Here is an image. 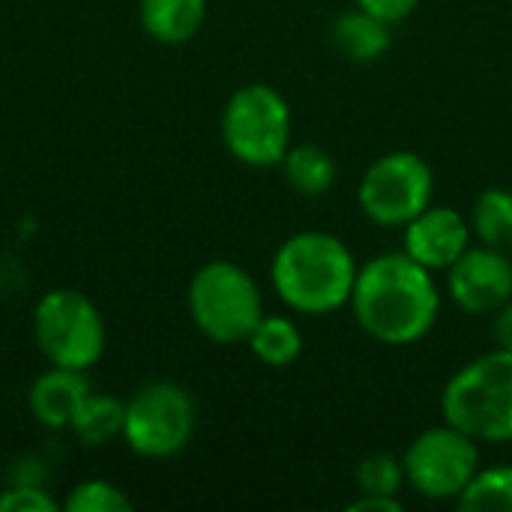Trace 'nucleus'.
Instances as JSON below:
<instances>
[{
	"instance_id": "18",
	"label": "nucleus",
	"mask_w": 512,
	"mask_h": 512,
	"mask_svg": "<svg viewBox=\"0 0 512 512\" xmlns=\"http://www.w3.org/2000/svg\"><path fill=\"white\" fill-rule=\"evenodd\" d=\"M471 225L477 231V237L483 240V246L512 252V192L510 189H486L477 204H474V216Z\"/></svg>"
},
{
	"instance_id": "1",
	"label": "nucleus",
	"mask_w": 512,
	"mask_h": 512,
	"mask_svg": "<svg viewBox=\"0 0 512 512\" xmlns=\"http://www.w3.org/2000/svg\"><path fill=\"white\" fill-rule=\"evenodd\" d=\"M351 309L363 333L381 345H414L438 321L435 273L408 252H387L357 270Z\"/></svg>"
},
{
	"instance_id": "9",
	"label": "nucleus",
	"mask_w": 512,
	"mask_h": 512,
	"mask_svg": "<svg viewBox=\"0 0 512 512\" xmlns=\"http://www.w3.org/2000/svg\"><path fill=\"white\" fill-rule=\"evenodd\" d=\"M405 480L432 501L459 498L480 471V450L471 435L444 423L414 438L405 459Z\"/></svg>"
},
{
	"instance_id": "5",
	"label": "nucleus",
	"mask_w": 512,
	"mask_h": 512,
	"mask_svg": "<svg viewBox=\"0 0 512 512\" xmlns=\"http://www.w3.org/2000/svg\"><path fill=\"white\" fill-rule=\"evenodd\" d=\"M222 138L228 153L252 168L282 165L291 150V108L270 84L234 90L222 111Z\"/></svg>"
},
{
	"instance_id": "8",
	"label": "nucleus",
	"mask_w": 512,
	"mask_h": 512,
	"mask_svg": "<svg viewBox=\"0 0 512 512\" xmlns=\"http://www.w3.org/2000/svg\"><path fill=\"white\" fill-rule=\"evenodd\" d=\"M195 429L192 396L171 381H153L126 402L123 441L144 459H168L180 453Z\"/></svg>"
},
{
	"instance_id": "19",
	"label": "nucleus",
	"mask_w": 512,
	"mask_h": 512,
	"mask_svg": "<svg viewBox=\"0 0 512 512\" xmlns=\"http://www.w3.org/2000/svg\"><path fill=\"white\" fill-rule=\"evenodd\" d=\"M459 507L474 512H512V465L477 471L459 495Z\"/></svg>"
},
{
	"instance_id": "25",
	"label": "nucleus",
	"mask_w": 512,
	"mask_h": 512,
	"mask_svg": "<svg viewBox=\"0 0 512 512\" xmlns=\"http://www.w3.org/2000/svg\"><path fill=\"white\" fill-rule=\"evenodd\" d=\"M495 342H498V348L512 351V297L498 309V318H495Z\"/></svg>"
},
{
	"instance_id": "10",
	"label": "nucleus",
	"mask_w": 512,
	"mask_h": 512,
	"mask_svg": "<svg viewBox=\"0 0 512 512\" xmlns=\"http://www.w3.org/2000/svg\"><path fill=\"white\" fill-rule=\"evenodd\" d=\"M447 291L453 303L471 315L498 312L512 297V261L507 252L480 246L447 270Z\"/></svg>"
},
{
	"instance_id": "24",
	"label": "nucleus",
	"mask_w": 512,
	"mask_h": 512,
	"mask_svg": "<svg viewBox=\"0 0 512 512\" xmlns=\"http://www.w3.org/2000/svg\"><path fill=\"white\" fill-rule=\"evenodd\" d=\"M351 512H399L402 510V504L396 501V498H390V495H363L360 501H354Z\"/></svg>"
},
{
	"instance_id": "17",
	"label": "nucleus",
	"mask_w": 512,
	"mask_h": 512,
	"mask_svg": "<svg viewBox=\"0 0 512 512\" xmlns=\"http://www.w3.org/2000/svg\"><path fill=\"white\" fill-rule=\"evenodd\" d=\"M246 342H249L252 354L264 366H273V369L291 366L300 357V351H303L300 327L294 321L282 318V315H264Z\"/></svg>"
},
{
	"instance_id": "12",
	"label": "nucleus",
	"mask_w": 512,
	"mask_h": 512,
	"mask_svg": "<svg viewBox=\"0 0 512 512\" xmlns=\"http://www.w3.org/2000/svg\"><path fill=\"white\" fill-rule=\"evenodd\" d=\"M87 393H90V384H87L84 372L54 366L33 381L30 396H27L30 414L36 417V423H42L48 429H69L72 417L81 408V402L87 399Z\"/></svg>"
},
{
	"instance_id": "13",
	"label": "nucleus",
	"mask_w": 512,
	"mask_h": 512,
	"mask_svg": "<svg viewBox=\"0 0 512 512\" xmlns=\"http://www.w3.org/2000/svg\"><path fill=\"white\" fill-rule=\"evenodd\" d=\"M393 42L390 24L366 9H348L333 24V45L351 63H375Z\"/></svg>"
},
{
	"instance_id": "2",
	"label": "nucleus",
	"mask_w": 512,
	"mask_h": 512,
	"mask_svg": "<svg viewBox=\"0 0 512 512\" xmlns=\"http://www.w3.org/2000/svg\"><path fill=\"white\" fill-rule=\"evenodd\" d=\"M357 270L351 249L339 237L300 231L279 246L270 273L285 306L300 315H330L351 303Z\"/></svg>"
},
{
	"instance_id": "23",
	"label": "nucleus",
	"mask_w": 512,
	"mask_h": 512,
	"mask_svg": "<svg viewBox=\"0 0 512 512\" xmlns=\"http://www.w3.org/2000/svg\"><path fill=\"white\" fill-rule=\"evenodd\" d=\"M417 3H420V0H357L360 9H366V12L384 18L387 24L405 21V18L417 9Z\"/></svg>"
},
{
	"instance_id": "16",
	"label": "nucleus",
	"mask_w": 512,
	"mask_h": 512,
	"mask_svg": "<svg viewBox=\"0 0 512 512\" xmlns=\"http://www.w3.org/2000/svg\"><path fill=\"white\" fill-rule=\"evenodd\" d=\"M123 417H126V402H117L114 396L105 393H87L69 429L78 435L81 444L102 447L117 435H123Z\"/></svg>"
},
{
	"instance_id": "4",
	"label": "nucleus",
	"mask_w": 512,
	"mask_h": 512,
	"mask_svg": "<svg viewBox=\"0 0 512 512\" xmlns=\"http://www.w3.org/2000/svg\"><path fill=\"white\" fill-rule=\"evenodd\" d=\"M186 303L195 327L219 345L246 342L264 318V300L255 279L231 261L204 264L189 282Z\"/></svg>"
},
{
	"instance_id": "15",
	"label": "nucleus",
	"mask_w": 512,
	"mask_h": 512,
	"mask_svg": "<svg viewBox=\"0 0 512 512\" xmlns=\"http://www.w3.org/2000/svg\"><path fill=\"white\" fill-rule=\"evenodd\" d=\"M282 171H285L288 186L300 195H309V198L330 192V186L336 183V162L318 144L291 147L282 159Z\"/></svg>"
},
{
	"instance_id": "11",
	"label": "nucleus",
	"mask_w": 512,
	"mask_h": 512,
	"mask_svg": "<svg viewBox=\"0 0 512 512\" xmlns=\"http://www.w3.org/2000/svg\"><path fill=\"white\" fill-rule=\"evenodd\" d=\"M405 249L426 270H450L471 246V228L453 207H426L405 225Z\"/></svg>"
},
{
	"instance_id": "21",
	"label": "nucleus",
	"mask_w": 512,
	"mask_h": 512,
	"mask_svg": "<svg viewBox=\"0 0 512 512\" xmlns=\"http://www.w3.org/2000/svg\"><path fill=\"white\" fill-rule=\"evenodd\" d=\"M63 507L69 512H129L132 501L108 480H84L69 492Z\"/></svg>"
},
{
	"instance_id": "7",
	"label": "nucleus",
	"mask_w": 512,
	"mask_h": 512,
	"mask_svg": "<svg viewBox=\"0 0 512 512\" xmlns=\"http://www.w3.org/2000/svg\"><path fill=\"white\" fill-rule=\"evenodd\" d=\"M435 195V177L426 159L408 150L375 159L357 189L360 210L381 228H405L420 216Z\"/></svg>"
},
{
	"instance_id": "20",
	"label": "nucleus",
	"mask_w": 512,
	"mask_h": 512,
	"mask_svg": "<svg viewBox=\"0 0 512 512\" xmlns=\"http://www.w3.org/2000/svg\"><path fill=\"white\" fill-rule=\"evenodd\" d=\"M402 483H408L405 480V465L396 456L375 453V456H366L357 465V489L363 495H390V498H396Z\"/></svg>"
},
{
	"instance_id": "14",
	"label": "nucleus",
	"mask_w": 512,
	"mask_h": 512,
	"mask_svg": "<svg viewBox=\"0 0 512 512\" xmlns=\"http://www.w3.org/2000/svg\"><path fill=\"white\" fill-rule=\"evenodd\" d=\"M141 27L162 45L189 42L207 15V0H141Z\"/></svg>"
},
{
	"instance_id": "22",
	"label": "nucleus",
	"mask_w": 512,
	"mask_h": 512,
	"mask_svg": "<svg viewBox=\"0 0 512 512\" xmlns=\"http://www.w3.org/2000/svg\"><path fill=\"white\" fill-rule=\"evenodd\" d=\"M60 504L39 486H12L0 492V512H57Z\"/></svg>"
},
{
	"instance_id": "6",
	"label": "nucleus",
	"mask_w": 512,
	"mask_h": 512,
	"mask_svg": "<svg viewBox=\"0 0 512 512\" xmlns=\"http://www.w3.org/2000/svg\"><path fill=\"white\" fill-rule=\"evenodd\" d=\"M33 336L42 357L63 369H90L105 351V321L90 297L72 288L48 291L33 309Z\"/></svg>"
},
{
	"instance_id": "3",
	"label": "nucleus",
	"mask_w": 512,
	"mask_h": 512,
	"mask_svg": "<svg viewBox=\"0 0 512 512\" xmlns=\"http://www.w3.org/2000/svg\"><path fill=\"white\" fill-rule=\"evenodd\" d=\"M441 411L474 441H512V351L495 348L462 366L441 393Z\"/></svg>"
}]
</instances>
